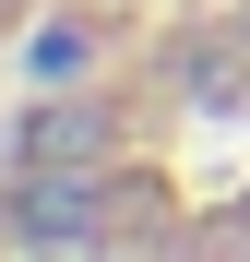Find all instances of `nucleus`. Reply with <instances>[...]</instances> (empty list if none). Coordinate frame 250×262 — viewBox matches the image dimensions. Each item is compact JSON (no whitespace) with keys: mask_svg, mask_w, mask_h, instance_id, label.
Listing matches in <instances>:
<instances>
[{"mask_svg":"<svg viewBox=\"0 0 250 262\" xmlns=\"http://www.w3.org/2000/svg\"><path fill=\"white\" fill-rule=\"evenodd\" d=\"M107 131H96V107H60V119H36V155H96Z\"/></svg>","mask_w":250,"mask_h":262,"instance_id":"f257e3e1","label":"nucleus"},{"mask_svg":"<svg viewBox=\"0 0 250 262\" xmlns=\"http://www.w3.org/2000/svg\"><path fill=\"white\" fill-rule=\"evenodd\" d=\"M0 12H12V0H0Z\"/></svg>","mask_w":250,"mask_h":262,"instance_id":"f03ea898","label":"nucleus"}]
</instances>
